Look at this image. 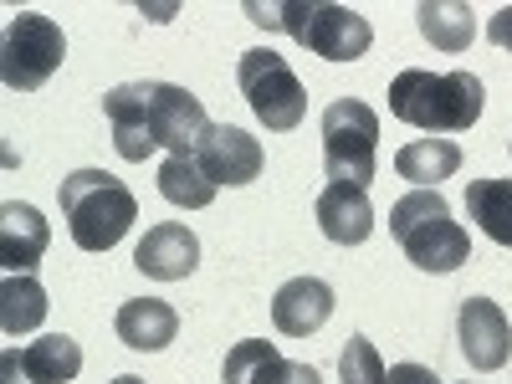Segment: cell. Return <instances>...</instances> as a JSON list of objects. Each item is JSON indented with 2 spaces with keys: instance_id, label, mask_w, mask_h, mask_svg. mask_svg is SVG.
I'll return each mask as SVG.
<instances>
[{
  "instance_id": "cell-2",
  "label": "cell",
  "mask_w": 512,
  "mask_h": 384,
  "mask_svg": "<svg viewBox=\"0 0 512 384\" xmlns=\"http://www.w3.org/2000/svg\"><path fill=\"white\" fill-rule=\"evenodd\" d=\"M246 16L267 31H287L297 47H308L323 62H359L374 41V26L333 0H277V6L246 0Z\"/></svg>"
},
{
  "instance_id": "cell-13",
  "label": "cell",
  "mask_w": 512,
  "mask_h": 384,
  "mask_svg": "<svg viewBox=\"0 0 512 384\" xmlns=\"http://www.w3.org/2000/svg\"><path fill=\"white\" fill-rule=\"evenodd\" d=\"M134 267L154 282H185L195 267H200V241L190 226L180 221H164V226H149L139 251H134Z\"/></svg>"
},
{
  "instance_id": "cell-18",
  "label": "cell",
  "mask_w": 512,
  "mask_h": 384,
  "mask_svg": "<svg viewBox=\"0 0 512 384\" xmlns=\"http://www.w3.org/2000/svg\"><path fill=\"white\" fill-rule=\"evenodd\" d=\"M415 26L441 52H466V47H472V36H477L472 6H461V0H420V6H415Z\"/></svg>"
},
{
  "instance_id": "cell-22",
  "label": "cell",
  "mask_w": 512,
  "mask_h": 384,
  "mask_svg": "<svg viewBox=\"0 0 512 384\" xmlns=\"http://www.w3.org/2000/svg\"><path fill=\"white\" fill-rule=\"evenodd\" d=\"M159 195L169 200V205H180V210H205L210 200H216V185L205 180V169L185 154V159H175L169 154L164 164H159Z\"/></svg>"
},
{
  "instance_id": "cell-14",
  "label": "cell",
  "mask_w": 512,
  "mask_h": 384,
  "mask_svg": "<svg viewBox=\"0 0 512 384\" xmlns=\"http://www.w3.org/2000/svg\"><path fill=\"white\" fill-rule=\"evenodd\" d=\"M333 318V287L323 277H292L272 297V323L287 338H308Z\"/></svg>"
},
{
  "instance_id": "cell-4",
  "label": "cell",
  "mask_w": 512,
  "mask_h": 384,
  "mask_svg": "<svg viewBox=\"0 0 512 384\" xmlns=\"http://www.w3.org/2000/svg\"><path fill=\"white\" fill-rule=\"evenodd\" d=\"M62 200V216H67V231L82 251H113L128 226L139 221V200L118 175L108 169H72L57 190Z\"/></svg>"
},
{
  "instance_id": "cell-17",
  "label": "cell",
  "mask_w": 512,
  "mask_h": 384,
  "mask_svg": "<svg viewBox=\"0 0 512 384\" xmlns=\"http://www.w3.org/2000/svg\"><path fill=\"white\" fill-rule=\"evenodd\" d=\"M118 338L128 349H139V354H154V349H169L175 344V333H180V313L164 303V297H128V303L118 308L113 318Z\"/></svg>"
},
{
  "instance_id": "cell-15",
  "label": "cell",
  "mask_w": 512,
  "mask_h": 384,
  "mask_svg": "<svg viewBox=\"0 0 512 384\" xmlns=\"http://www.w3.org/2000/svg\"><path fill=\"white\" fill-rule=\"evenodd\" d=\"M313 216L333 246H364L374 231V205H369V190L359 185H328L313 205Z\"/></svg>"
},
{
  "instance_id": "cell-20",
  "label": "cell",
  "mask_w": 512,
  "mask_h": 384,
  "mask_svg": "<svg viewBox=\"0 0 512 384\" xmlns=\"http://www.w3.org/2000/svg\"><path fill=\"white\" fill-rule=\"evenodd\" d=\"M41 318H47V287L31 272H6V282H0V328L21 338V333L41 328Z\"/></svg>"
},
{
  "instance_id": "cell-16",
  "label": "cell",
  "mask_w": 512,
  "mask_h": 384,
  "mask_svg": "<svg viewBox=\"0 0 512 384\" xmlns=\"http://www.w3.org/2000/svg\"><path fill=\"white\" fill-rule=\"evenodd\" d=\"M47 241L52 231L36 205H21V200L0 205V262H6V272H31L47 256Z\"/></svg>"
},
{
  "instance_id": "cell-8",
  "label": "cell",
  "mask_w": 512,
  "mask_h": 384,
  "mask_svg": "<svg viewBox=\"0 0 512 384\" xmlns=\"http://www.w3.org/2000/svg\"><path fill=\"white\" fill-rule=\"evenodd\" d=\"M67 57V36L52 16L41 11H16L0 36V77H6L11 93H36L47 88L52 72Z\"/></svg>"
},
{
  "instance_id": "cell-6",
  "label": "cell",
  "mask_w": 512,
  "mask_h": 384,
  "mask_svg": "<svg viewBox=\"0 0 512 384\" xmlns=\"http://www.w3.org/2000/svg\"><path fill=\"white\" fill-rule=\"evenodd\" d=\"M379 164V113L359 98L323 108V169L333 185H369Z\"/></svg>"
},
{
  "instance_id": "cell-21",
  "label": "cell",
  "mask_w": 512,
  "mask_h": 384,
  "mask_svg": "<svg viewBox=\"0 0 512 384\" xmlns=\"http://www.w3.org/2000/svg\"><path fill=\"white\" fill-rule=\"evenodd\" d=\"M466 216L512 251V180H466Z\"/></svg>"
},
{
  "instance_id": "cell-23",
  "label": "cell",
  "mask_w": 512,
  "mask_h": 384,
  "mask_svg": "<svg viewBox=\"0 0 512 384\" xmlns=\"http://www.w3.org/2000/svg\"><path fill=\"white\" fill-rule=\"evenodd\" d=\"M338 379L344 384H390V369H384V359H379V349L369 344V338L354 333L349 349L338 354Z\"/></svg>"
},
{
  "instance_id": "cell-26",
  "label": "cell",
  "mask_w": 512,
  "mask_h": 384,
  "mask_svg": "<svg viewBox=\"0 0 512 384\" xmlns=\"http://www.w3.org/2000/svg\"><path fill=\"white\" fill-rule=\"evenodd\" d=\"M113 384H144V379H139V374H118Z\"/></svg>"
},
{
  "instance_id": "cell-25",
  "label": "cell",
  "mask_w": 512,
  "mask_h": 384,
  "mask_svg": "<svg viewBox=\"0 0 512 384\" xmlns=\"http://www.w3.org/2000/svg\"><path fill=\"white\" fill-rule=\"evenodd\" d=\"M390 384H446L436 369H425V364H395L390 369Z\"/></svg>"
},
{
  "instance_id": "cell-3",
  "label": "cell",
  "mask_w": 512,
  "mask_h": 384,
  "mask_svg": "<svg viewBox=\"0 0 512 384\" xmlns=\"http://www.w3.org/2000/svg\"><path fill=\"white\" fill-rule=\"evenodd\" d=\"M482 77L477 72H425L405 67L390 82V113L425 134H466L482 118Z\"/></svg>"
},
{
  "instance_id": "cell-1",
  "label": "cell",
  "mask_w": 512,
  "mask_h": 384,
  "mask_svg": "<svg viewBox=\"0 0 512 384\" xmlns=\"http://www.w3.org/2000/svg\"><path fill=\"white\" fill-rule=\"evenodd\" d=\"M103 118L113 128V149L128 164H144L154 149H169L175 159L195 154L210 123L200 98L180 82H118L103 93Z\"/></svg>"
},
{
  "instance_id": "cell-24",
  "label": "cell",
  "mask_w": 512,
  "mask_h": 384,
  "mask_svg": "<svg viewBox=\"0 0 512 384\" xmlns=\"http://www.w3.org/2000/svg\"><path fill=\"white\" fill-rule=\"evenodd\" d=\"M487 41H492V47H502V52H512V6L492 11V21H487Z\"/></svg>"
},
{
  "instance_id": "cell-9",
  "label": "cell",
  "mask_w": 512,
  "mask_h": 384,
  "mask_svg": "<svg viewBox=\"0 0 512 384\" xmlns=\"http://www.w3.org/2000/svg\"><path fill=\"white\" fill-rule=\"evenodd\" d=\"M82 374V349L67 333H47L26 349L0 354V384H72Z\"/></svg>"
},
{
  "instance_id": "cell-5",
  "label": "cell",
  "mask_w": 512,
  "mask_h": 384,
  "mask_svg": "<svg viewBox=\"0 0 512 384\" xmlns=\"http://www.w3.org/2000/svg\"><path fill=\"white\" fill-rule=\"evenodd\" d=\"M390 236L420 272H456L472 256V236L451 221L441 190H410L390 205Z\"/></svg>"
},
{
  "instance_id": "cell-19",
  "label": "cell",
  "mask_w": 512,
  "mask_h": 384,
  "mask_svg": "<svg viewBox=\"0 0 512 384\" xmlns=\"http://www.w3.org/2000/svg\"><path fill=\"white\" fill-rule=\"evenodd\" d=\"M395 169L400 180H410L415 190H436L441 180H451L461 169V149L451 139H415L395 154Z\"/></svg>"
},
{
  "instance_id": "cell-7",
  "label": "cell",
  "mask_w": 512,
  "mask_h": 384,
  "mask_svg": "<svg viewBox=\"0 0 512 384\" xmlns=\"http://www.w3.org/2000/svg\"><path fill=\"white\" fill-rule=\"evenodd\" d=\"M236 88L251 103V113L262 118V128L272 134H292L308 113V88L297 82V72L287 67V57H277L272 47H251L236 62Z\"/></svg>"
},
{
  "instance_id": "cell-12",
  "label": "cell",
  "mask_w": 512,
  "mask_h": 384,
  "mask_svg": "<svg viewBox=\"0 0 512 384\" xmlns=\"http://www.w3.org/2000/svg\"><path fill=\"white\" fill-rule=\"evenodd\" d=\"M221 384H323L313 364L282 359L267 338H241L221 364Z\"/></svg>"
},
{
  "instance_id": "cell-10",
  "label": "cell",
  "mask_w": 512,
  "mask_h": 384,
  "mask_svg": "<svg viewBox=\"0 0 512 384\" xmlns=\"http://www.w3.org/2000/svg\"><path fill=\"white\" fill-rule=\"evenodd\" d=\"M190 159L205 169V180L216 185V190H221V185H251L256 175H262V164H267L262 144H256L246 128H231V123L210 128Z\"/></svg>"
},
{
  "instance_id": "cell-11",
  "label": "cell",
  "mask_w": 512,
  "mask_h": 384,
  "mask_svg": "<svg viewBox=\"0 0 512 384\" xmlns=\"http://www.w3.org/2000/svg\"><path fill=\"white\" fill-rule=\"evenodd\" d=\"M456 338H461L466 364L482 369V374L502 369L507 354H512V323L492 297H466L461 313H456Z\"/></svg>"
}]
</instances>
